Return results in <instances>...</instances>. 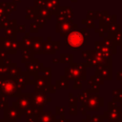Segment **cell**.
<instances>
[{
    "mask_svg": "<svg viewBox=\"0 0 122 122\" xmlns=\"http://www.w3.org/2000/svg\"><path fill=\"white\" fill-rule=\"evenodd\" d=\"M68 43L71 45V47H80L83 43V36L81 33L74 31L71 32L68 37Z\"/></svg>",
    "mask_w": 122,
    "mask_h": 122,
    "instance_id": "obj_1",
    "label": "cell"
}]
</instances>
